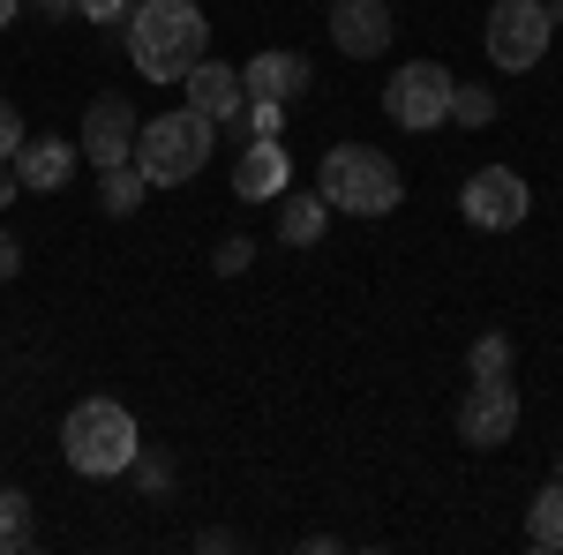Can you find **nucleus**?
<instances>
[{
	"label": "nucleus",
	"instance_id": "f257e3e1",
	"mask_svg": "<svg viewBox=\"0 0 563 555\" xmlns=\"http://www.w3.org/2000/svg\"><path fill=\"white\" fill-rule=\"evenodd\" d=\"M203 53H211V23H203L196 0H135L129 60L151 76V84H180Z\"/></svg>",
	"mask_w": 563,
	"mask_h": 555
},
{
	"label": "nucleus",
	"instance_id": "f03ea898",
	"mask_svg": "<svg viewBox=\"0 0 563 555\" xmlns=\"http://www.w3.org/2000/svg\"><path fill=\"white\" fill-rule=\"evenodd\" d=\"M135 451H143V435H135V413L121 398H84V406H68V421H60V458L84 473V480L129 473Z\"/></svg>",
	"mask_w": 563,
	"mask_h": 555
},
{
	"label": "nucleus",
	"instance_id": "7ed1b4c3",
	"mask_svg": "<svg viewBox=\"0 0 563 555\" xmlns=\"http://www.w3.org/2000/svg\"><path fill=\"white\" fill-rule=\"evenodd\" d=\"M316 196H323L331 211H346V218H390L398 196H406V180H398V166H390L384 151H368V143H331L323 166H316Z\"/></svg>",
	"mask_w": 563,
	"mask_h": 555
},
{
	"label": "nucleus",
	"instance_id": "20e7f679",
	"mask_svg": "<svg viewBox=\"0 0 563 555\" xmlns=\"http://www.w3.org/2000/svg\"><path fill=\"white\" fill-rule=\"evenodd\" d=\"M211 143H218V121H203L196 106H174V113L135 129V173L151 188H180V180H196L211 166Z\"/></svg>",
	"mask_w": 563,
	"mask_h": 555
},
{
	"label": "nucleus",
	"instance_id": "39448f33",
	"mask_svg": "<svg viewBox=\"0 0 563 555\" xmlns=\"http://www.w3.org/2000/svg\"><path fill=\"white\" fill-rule=\"evenodd\" d=\"M451 90H459V76L443 68V60H406L398 76L384 84V113H390V129H406V135H429L451 121Z\"/></svg>",
	"mask_w": 563,
	"mask_h": 555
},
{
	"label": "nucleus",
	"instance_id": "423d86ee",
	"mask_svg": "<svg viewBox=\"0 0 563 555\" xmlns=\"http://www.w3.org/2000/svg\"><path fill=\"white\" fill-rule=\"evenodd\" d=\"M549 38H556V23H549V8H541V0H496V8H488V23H481V45H488V60H496L504 76L541 68Z\"/></svg>",
	"mask_w": 563,
	"mask_h": 555
},
{
	"label": "nucleus",
	"instance_id": "0eeeda50",
	"mask_svg": "<svg viewBox=\"0 0 563 555\" xmlns=\"http://www.w3.org/2000/svg\"><path fill=\"white\" fill-rule=\"evenodd\" d=\"M459 211H466V225H481V233H511V225H526V211H533V188H526L511 166H481L466 188H459Z\"/></svg>",
	"mask_w": 563,
	"mask_h": 555
},
{
	"label": "nucleus",
	"instance_id": "6e6552de",
	"mask_svg": "<svg viewBox=\"0 0 563 555\" xmlns=\"http://www.w3.org/2000/svg\"><path fill=\"white\" fill-rule=\"evenodd\" d=\"M511 435H519V390H511V376H481L466 390V406H459V443L504 451Z\"/></svg>",
	"mask_w": 563,
	"mask_h": 555
},
{
	"label": "nucleus",
	"instance_id": "1a4fd4ad",
	"mask_svg": "<svg viewBox=\"0 0 563 555\" xmlns=\"http://www.w3.org/2000/svg\"><path fill=\"white\" fill-rule=\"evenodd\" d=\"M135 129H143V121H135V106L121 98V90H106V98H90L76 151H84L98 173H106V166H129V158H135Z\"/></svg>",
	"mask_w": 563,
	"mask_h": 555
},
{
	"label": "nucleus",
	"instance_id": "9d476101",
	"mask_svg": "<svg viewBox=\"0 0 563 555\" xmlns=\"http://www.w3.org/2000/svg\"><path fill=\"white\" fill-rule=\"evenodd\" d=\"M390 0H331V45L346 53V60H376L390 45Z\"/></svg>",
	"mask_w": 563,
	"mask_h": 555
},
{
	"label": "nucleus",
	"instance_id": "9b49d317",
	"mask_svg": "<svg viewBox=\"0 0 563 555\" xmlns=\"http://www.w3.org/2000/svg\"><path fill=\"white\" fill-rule=\"evenodd\" d=\"M180 106H196L203 121H241V106H249V90H241V68H225V60H196L188 76H180Z\"/></svg>",
	"mask_w": 563,
	"mask_h": 555
},
{
	"label": "nucleus",
	"instance_id": "f8f14e48",
	"mask_svg": "<svg viewBox=\"0 0 563 555\" xmlns=\"http://www.w3.org/2000/svg\"><path fill=\"white\" fill-rule=\"evenodd\" d=\"M286 180H294V158H286L278 135L241 143V166H233V196H241V203H271V196H286Z\"/></svg>",
	"mask_w": 563,
	"mask_h": 555
},
{
	"label": "nucleus",
	"instance_id": "ddd939ff",
	"mask_svg": "<svg viewBox=\"0 0 563 555\" xmlns=\"http://www.w3.org/2000/svg\"><path fill=\"white\" fill-rule=\"evenodd\" d=\"M308 84H316V68H308L301 53H286V45H271V53H256V60L241 68V90H249V98H271V106L308 98Z\"/></svg>",
	"mask_w": 563,
	"mask_h": 555
},
{
	"label": "nucleus",
	"instance_id": "4468645a",
	"mask_svg": "<svg viewBox=\"0 0 563 555\" xmlns=\"http://www.w3.org/2000/svg\"><path fill=\"white\" fill-rule=\"evenodd\" d=\"M76 143H60V135H23V151H15V180L23 188H38V196H60L68 188V173H76Z\"/></svg>",
	"mask_w": 563,
	"mask_h": 555
},
{
	"label": "nucleus",
	"instance_id": "2eb2a0df",
	"mask_svg": "<svg viewBox=\"0 0 563 555\" xmlns=\"http://www.w3.org/2000/svg\"><path fill=\"white\" fill-rule=\"evenodd\" d=\"M323 225H331V203H323L316 188L278 203V241H286V248H316V241H323Z\"/></svg>",
	"mask_w": 563,
	"mask_h": 555
},
{
	"label": "nucleus",
	"instance_id": "dca6fc26",
	"mask_svg": "<svg viewBox=\"0 0 563 555\" xmlns=\"http://www.w3.org/2000/svg\"><path fill=\"white\" fill-rule=\"evenodd\" d=\"M526 541L541 555H563V473L533 496V511H526Z\"/></svg>",
	"mask_w": 563,
	"mask_h": 555
},
{
	"label": "nucleus",
	"instance_id": "f3484780",
	"mask_svg": "<svg viewBox=\"0 0 563 555\" xmlns=\"http://www.w3.org/2000/svg\"><path fill=\"white\" fill-rule=\"evenodd\" d=\"M143 188H151V180L135 173V158H129V166H106V173H98V203H106L113 218L143 211Z\"/></svg>",
	"mask_w": 563,
	"mask_h": 555
},
{
	"label": "nucleus",
	"instance_id": "a211bd4d",
	"mask_svg": "<svg viewBox=\"0 0 563 555\" xmlns=\"http://www.w3.org/2000/svg\"><path fill=\"white\" fill-rule=\"evenodd\" d=\"M31 548V496L23 488H0V555Z\"/></svg>",
	"mask_w": 563,
	"mask_h": 555
},
{
	"label": "nucleus",
	"instance_id": "6ab92c4d",
	"mask_svg": "<svg viewBox=\"0 0 563 555\" xmlns=\"http://www.w3.org/2000/svg\"><path fill=\"white\" fill-rule=\"evenodd\" d=\"M451 121H459V129H488V121H496V90L488 84H459L451 90Z\"/></svg>",
	"mask_w": 563,
	"mask_h": 555
},
{
	"label": "nucleus",
	"instance_id": "aec40b11",
	"mask_svg": "<svg viewBox=\"0 0 563 555\" xmlns=\"http://www.w3.org/2000/svg\"><path fill=\"white\" fill-rule=\"evenodd\" d=\"M466 368H474V384H481V376H511V338H496V331L474 338V345H466Z\"/></svg>",
	"mask_w": 563,
	"mask_h": 555
},
{
	"label": "nucleus",
	"instance_id": "412c9836",
	"mask_svg": "<svg viewBox=\"0 0 563 555\" xmlns=\"http://www.w3.org/2000/svg\"><path fill=\"white\" fill-rule=\"evenodd\" d=\"M241 129H249V143H256V135H286V106L249 98V106H241Z\"/></svg>",
	"mask_w": 563,
	"mask_h": 555
},
{
	"label": "nucleus",
	"instance_id": "4be33fe9",
	"mask_svg": "<svg viewBox=\"0 0 563 555\" xmlns=\"http://www.w3.org/2000/svg\"><path fill=\"white\" fill-rule=\"evenodd\" d=\"M249 263H256V248H249V241H218L211 270H218V278H241V270H249Z\"/></svg>",
	"mask_w": 563,
	"mask_h": 555
},
{
	"label": "nucleus",
	"instance_id": "5701e85b",
	"mask_svg": "<svg viewBox=\"0 0 563 555\" xmlns=\"http://www.w3.org/2000/svg\"><path fill=\"white\" fill-rule=\"evenodd\" d=\"M76 15H84V23H129L135 0H76Z\"/></svg>",
	"mask_w": 563,
	"mask_h": 555
},
{
	"label": "nucleus",
	"instance_id": "b1692460",
	"mask_svg": "<svg viewBox=\"0 0 563 555\" xmlns=\"http://www.w3.org/2000/svg\"><path fill=\"white\" fill-rule=\"evenodd\" d=\"M23 113H15V106H8V98H0V158H15V151H23Z\"/></svg>",
	"mask_w": 563,
	"mask_h": 555
},
{
	"label": "nucleus",
	"instance_id": "393cba45",
	"mask_svg": "<svg viewBox=\"0 0 563 555\" xmlns=\"http://www.w3.org/2000/svg\"><path fill=\"white\" fill-rule=\"evenodd\" d=\"M135 480H143L151 496H166V488H174V466H166V458H143V451H135Z\"/></svg>",
	"mask_w": 563,
	"mask_h": 555
},
{
	"label": "nucleus",
	"instance_id": "a878e982",
	"mask_svg": "<svg viewBox=\"0 0 563 555\" xmlns=\"http://www.w3.org/2000/svg\"><path fill=\"white\" fill-rule=\"evenodd\" d=\"M15 270H23V248H15V233H8V225H0V286H8V278H15Z\"/></svg>",
	"mask_w": 563,
	"mask_h": 555
},
{
	"label": "nucleus",
	"instance_id": "bb28decb",
	"mask_svg": "<svg viewBox=\"0 0 563 555\" xmlns=\"http://www.w3.org/2000/svg\"><path fill=\"white\" fill-rule=\"evenodd\" d=\"M15 188H23V180H15V158H0V211L15 203Z\"/></svg>",
	"mask_w": 563,
	"mask_h": 555
},
{
	"label": "nucleus",
	"instance_id": "cd10ccee",
	"mask_svg": "<svg viewBox=\"0 0 563 555\" xmlns=\"http://www.w3.org/2000/svg\"><path fill=\"white\" fill-rule=\"evenodd\" d=\"M31 8H38V15H53V23H60V15H76V0H31Z\"/></svg>",
	"mask_w": 563,
	"mask_h": 555
},
{
	"label": "nucleus",
	"instance_id": "c85d7f7f",
	"mask_svg": "<svg viewBox=\"0 0 563 555\" xmlns=\"http://www.w3.org/2000/svg\"><path fill=\"white\" fill-rule=\"evenodd\" d=\"M15 8H23V0H0V31H8V23H15Z\"/></svg>",
	"mask_w": 563,
	"mask_h": 555
},
{
	"label": "nucleus",
	"instance_id": "c756f323",
	"mask_svg": "<svg viewBox=\"0 0 563 555\" xmlns=\"http://www.w3.org/2000/svg\"><path fill=\"white\" fill-rule=\"evenodd\" d=\"M541 8H549V23H563V0H541Z\"/></svg>",
	"mask_w": 563,
	"mask_h": 555
}]
</instances>
